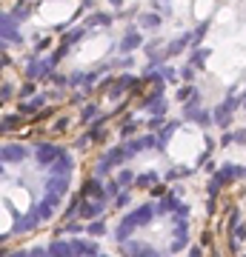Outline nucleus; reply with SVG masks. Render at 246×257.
Segmentation results:
<instances>
[{"instance_id": "obj_11", "label": "nucleus", "mask_w": 246, "mask_h": 257, "mask_svg": "<svg viewBox=\"0 0 246 257\" xmlns=\"http://www.w3.org/2000/svg\"><path fill=\"white\" fill-rule=\"evenodd\" d=\"M43 49H49V40H40V43L35 46V52H43Z\"/></svg>"}, {"instance_id": "obj_13", "label": "nucleus", "mask_w": 246, "mask_h": 257, "mask_svg": "<svg viewBox=\"0 0 246 257\" xmlns=\"http://www.w3.org/2000/svg\"><path fill=\"white\" fill-rule=\"evenodd\" d=\"M112 6H115V9H120V6H123V0H112Z\"/></svg>"}, {"instance_id": "obj_9", "label": "nucleus", "mask_w": 246, "mask_h": 257, "mask_svg": "<svg viewBox=\"0 0 246 257\" xmlns=\"http://www.w3.org/2000/svg\"><path fill=\"white\" fill-rule=\"evenodd\" d=\"M155 180H157V175H155V172H146V175H140V177H137V186H149V183H155Z\"/></svg>"}, {"instance_id": "obj_8", "label": "nucleus", "mask_w": 246, "mask_h": 257, "mask_svg": "<svg viewBox=\"0 0 246 257\" xmlns=\"http://www.w3.org/2000/svg\"><path fill=\"white\" fill-rule=\"evenodd\" d=\"M206 57H209V49H195V52H192V66H195V69H203Z\"/></svg>"}, {"instance_id": "obj_12", "label": "nucleus", "mask_w": 246, "mask_h": 257, "mask_svg": "<svg viewBox=\"0 0 246 257\" xmlns=\"http://www.w3.org/2000/svg\"><path fill=\"white\" fill-rule=\"evenodd\" d=\"M80 6H83V9H95V0H83Z\"/></svg>"}, {"instance_id": "obj_3", "label": "nucleus", "mask_w": 246, "mask_h": 257, "mask_svg": "<svg viewBox=\"0 0 246 257\" xmlns=\"http://www.w3.org/2000/svg\"><path fill=\"white\" fill-rule=\"evenodd\" d=\"M112 23H115V18L109 12H92L86 18V26H112Z\"/></svg>"}, {"instance_id": "obj_7", "label": "nucleus", "mask_w": 246, "mask_h": 257, "mask_svg": "<svg viewBox=\"0 0 246 257\" xmlns=\"http://www.w3.org/2000/svg\"><path fill=\"white\" fill-rule=\"evenodd\" d=\"M206 29H209V18H206V20H201V26H198L195 32H192V40H195L192 46H195V49L201 46V40H203V35H206Z\"/></svg>"}, {"instance_id": "obj_4", "label": "nucleus", "mask_w": 246, "mask_h": 257, "mask_svg": "<svg viewBox=\"0 0 246 257\" xmlns=\"http://www.w3.org/2000/svg\"><path fill=\"white\" fill-rule=\"evenodd\" d=\"M192 40V35H181L178 40H172L169 46H166V52H163V57H172V55H181L183 49H186V43Z\"/></svg>"}, {"instance_id": "obj_6", "label": "nucleus", "mask_w": 246, "mask_h": 257, "mask_svg": "<svg viewBox=\"0 0 246 257\" xmlns=\"http://www.w3.org/2000/svg\"><path fill=\"white\" fill-rule=\"evenodd\" d=\"M83 35H86L83 29H72V32H66V35H63V40H60V43H63V46H69V49H72V46H74V43H77V40H80Z\"/></svg>"}, {"instance_id": "obj_2", "label": "nucleus", "mask_w": 246, "mask_h": 257, "mask_svg": "<svg viewBox=\"0 0 246 257\" xmlns=\"http://www.w3.org/2000/svg\"><path fill=\"white\" fill-rule=\"evenodd\" d=\"M140 43H143V37H140V32H137V29H129L126 35H123V40H120V52H123V55H129V52H135L137 46H140Z\"/></svg>"}, {"instance_id": "obj_5", "label": "nucleus", "mask_w": 246, "mask_h": 257, "mask_svg": "<svg viewBox=\"0 0 246 257\" xmlns=\"http://www.w3.org/2000/svg\"><path fill=\"white\" fill-rule=\"evenodd\" d=\"M137 23H140V29H160V15H155V12H143L140 18H137Z\"/></svg>"}, {"instance_id": "obj_10", "label": "nucleus", "mask_w": 246, "mask_h": 257, "mask_svg": "<svg viewBox=\"0 0 246 257\" xmlns=\"http://www.w3.org/2000/svg\"><path fill=\"white\" fill-rule=\"evenodd\" d=\"M103 231H106V226H103V223H92V226H89V234H95V237H101Z\"/></svg>"}, {"instance_id": "obj_1", "label": "nucleus", "mask_w": 246, "mask_h": 257, "mask_svg": "<svg viewBox=\"0 0 246 257\" xmlns=\"http://www.w3.org/2000/svg\"><path fill=\"white\" fill-rule=\"evenodd\" d=\"M20 20H15L9 12H3V20H0V35H3V46H18L23 43V35H20Z\"/></svg>"}]
</instances>
